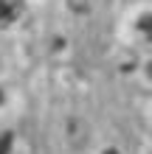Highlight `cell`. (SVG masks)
I'll return each mask as SVG.
<instances>
[{"instance_id":"6da1fadb","label":"cell","mask_w":152,"mask_h":154,"mask_svg":"<svg viewBox=\"0 0 152 154\" xmlns=\"http://www.w3.org/2000/svg\"><path fill=\"white\" fill-rule=\"evenodd\" d=\"M23 14V0H0V25L14 23Z\"/></svg>"},{"instance_id":"7a4b0ae2","label":"cell","mask_w":152,"mask_h":154,"mask_svg":"<svg viewBox=\"0 0 152 154\" xmlns=\"http://www.w3.org/2000/svg\"><path fill=\"white\" fill-rule=\"evenodd\" d=\"M138 25H141V31H144V34H147V37L152 39V14H147V17H144V20H141Z\"/></svg>"},{"instance_id":"3957f363","label":"cell","mask_w":152,"mask_h":154,"mask_svg":"<svg viewBox=\"0 0 152 154\" xmlns=\"http://www.w3.org/2000/svg\"><path fill=\"white\" fill-rule=\"evenodd\" d=\"M8 149H11V137L8 134H0V154H8Z\"/></svg>"},{"instance_id":"277c9868","label":"cell","mask_w":152,"mask_h":154,"mask_svg":"<svg viewBox=\"0 0 152 154\" xmlns=\"http://www.w3.org/2000/svg\"><path fill=\"white\" fill-rule=\"evenodd\" d=\"M147 73H149V76H152V62H149V67H147Z\"/></svg>"}]
</instances>
